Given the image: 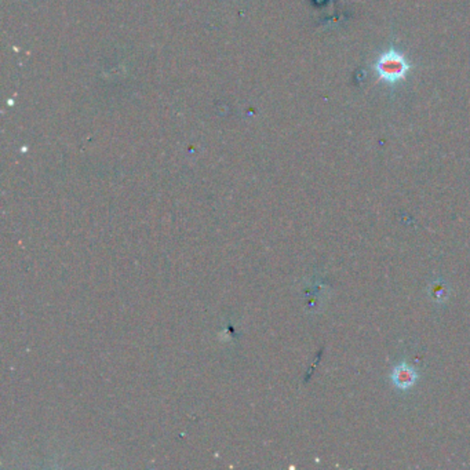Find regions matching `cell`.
I'll use <instances>...</instances> for the list:
<instances>
[{
  "mask_svg": "<svg viewBox=\"0 0 470 470\" xmlns=\"http://www.w3.org/2000/svg\"><path fill=\"white\" fill-rule=\"evenodd\" d=\"M411 68L412 66L406 55L395 47H389L388 50H385L373 65L377 79L391 86L403 82L410 73Z\"/></svg>",
  "mask_w": 470,
  "mask_h": 470,
  "instance_id": "obj_1",
  "label": "cell"
},
{
  "mask_svg": "<svg viewBox=\"0 0 470 470\" xmlns=\"http://www.w3.org/2000/svg\"><path fill=\"white\" fill-rule=\"evenodd\" d=\"M391 380H392V384H393V386L396 389H399L401 392H407V391L412 389L417 385V382L419 380V374L408 363L400 362L392 370Z\"/></svg>",
  "mask_w": 470,
  "mask_h": 470,
  "instance_id": "obj_2",
  "label": "cell"
},
{
  "mask_svg": "<svg viewBox=\"0 0 470 470\" xmlns=\"http://www.w3.org/2000/svg\"><path fill=\"white\" fill-rule=\"evenodd\" d=\"M429 295L436 304H444L449 297V287L444 280H436L429 287Z\"/></svg>",
  "mask_w": 470,
  "mask_h": 470,
  "instance_id": "obj_3",
  "label": "cell"
}]
</instances>
